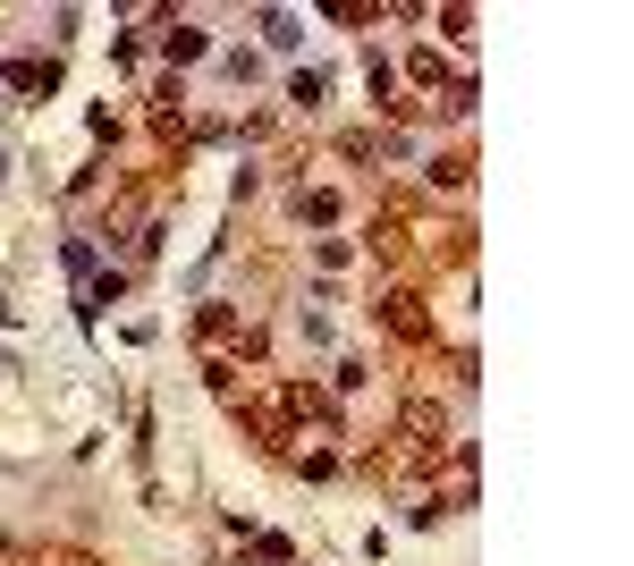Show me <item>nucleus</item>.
I'll list each match as a JSON object with an SVG mask.
<instances>
[{
    "label": "nucleus",
    "mask_w": 634,
    "mask_h": 566,
    "mask_svg": "<svg viewBox=\"0 0 634 566\" xmlns=\"http://www.w3.org/2000/svg\"><path fill=\"white\" fill-rule=\"evenodd\" d=\"M373 314L389 321V330H398L407 346H423V339H432V314H423V296H407V287H389V296H380Z\"/></svg>",
    "instance_id": "obj_1"
},
{
    "label": "nucleus",
    "mask_w": 634,
    "mask_h": 566,
    "mask_svg": "<svg viewBox=\"0 0 634 566\" xmlns=\"http://www.w3.org/2000/svg\"><path fill=\"white\" fill-rule=\"evenodd\" d=\"M287 423H314L321 440H339V406H330V398H321V389H305V380H296V389H287Z\"/></svg>",
    "instance_id": "obj_2"
},
{
    "label": "nucleus",
    "mask_w": 634,
    "mask_h": 566,
    "mask_svg": "<svg viewBox=\"0 0 634 566\" xmlns=\"http://www.w3.org/2000/svg\"><path fill=\"white\" fill-rule=\"evenodd\" d=\"M203 51H212V34H203V26H178V17H169V34H161V60L187 68V60H203Z\"/></svg>",
    "instance_id": "obj_3"
},
{
    "label": "nucleus",
    "mask_w": 634,
    "mask_h": 566,
    "mask_svg": "<svg viewBox=\"0 0 634 566\" xmlns=\"http://www.w3.org/2000/svg\"><path fill=\"white\" fill-rule=\"evenodd\" d=\"M9 94H60V60H9Z\"/></svg>",
    "instance_id": "obj_4"
},
{
    "label": "nucleus",
    "mask_w": 634,
    "mask_h": 566,
    "mask_svg": "<svg viewBox=\"0 0 634 566\" xmlns=\"http://www.w3.org/2000/svg\"><path fill=\"white\" fill-rule=\"evenodd\" d=\"M398 423H407V440H414V448H441V432H448V414L432 406V398H414V406L398 414Z\"/></svg>",
    "instance_id": "obj_5"
},
{
    "label": "nucleus",
    "mask_w": 634,
    "mask_h": 566,
    "mask_svg": "<svg viewBox=\"0 0 634 566\" xmlns=\"http://www.w3.org/2000/svg\"><path fill=\"white\" fill-rule=\"evenodd\" d=\"M119 296H127V280H119V271H94V280H85V321H94L102 305H119Z\"/></svg>",
    "instance_id": "obj_6"
},
{
    "label": "nucleus",
    "mask_w": 634,
    "mask_h": 566,
    "mask_svg": "<svg viewBox=\"0 0 634 566\" xmlns=\"http://www.w3.org/2000/svg\"><path fill=\"white\" fill-rule=\"evenodd\" d=\"M321 94H330V76H321V68H296V76H287V102H305V110H321Z\"/></svg>",
    "instance_id": "obj_7"
},
{
    "label": "nucleus",
    "mask_w": 634,
    "mask_h": 566,
    "mask_svg": "<svg viewBox=\"0 0 634 566\" xmlns=\"http://www.w3.org/2000/svg\"><path fill=\"white\" fill-rule=\"evenodd\" d=\"M466 178H474V161H466V153H441V161H432V187H441V194H457Z\"/></svg>",
    "instance_id": "obj_8"
},
{
    "label": "nucleus",
    "mask_w": 634,
    "mask_h": 566,
    "mask_svg": "<svg viewBox=\"0 0 634 566\" xmlns=\"http://www.w3.org/2000/svg\"><path fill=\"white\" fill-rule=\"evenodd\" d=\"M262 43H271V51H296L305 34H296V17H287V9H271V17H262Z\"/></svg>",
    "instance_id": "obj_9"
},
{
    "label": "nucleus",
    "mask_w": 634,
    "mask_h": 566,
    "mask_svg": "<svg viewBox=\"0 0 634 566\" xmlns=\"http://www.w3.org/2000/svg\"><path fill=\"white\" fill-rule=\"evenodd\" d=\"M34 566H94V558H85V550H43Z\"/></svg>",
    "instance_id": "obj_10"
},
{
    "label": "nucleus",
    "mask_w": 634,
    "mask_h": 566,
    "mask_svg": "<svg viewBox=\"0 0 634 566\" xmlns=\"http://www.w3.org/2000/svg\"><path fill=\"white\" fill-rule=\"evenodd\" d=\"M0 178H9V153H0Z\"/></svg>",
    "instance_id": "obj_11"
}]
</instances>
